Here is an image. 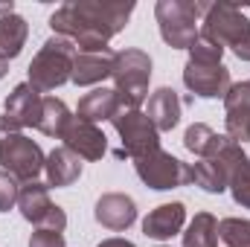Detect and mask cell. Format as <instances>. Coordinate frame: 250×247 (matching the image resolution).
<instances>
[{"mask_svg": "<svg viewBox=\"0 0 250 247\" xmlns=\"http://www.w3.org/2000/svg\"><path fill=\"white\" fill-rule=\"evenodd\" d=\"M134 12L131 0H70L50 15L53 35H64L79 53H105Z\"/></svg>", "mask_w": 250, "mask_h": 247, "instance_id": "1", "label": "cell"}, {"mask_svg": "<svg viewBox=\"0 0 250 247\" xmlns=\"http://www.w3.org/2000/svg\"><path fill=\"white\" fill-rule=\"evenodd\" d=\"M79 56L76 44L64 35H53L44 41V47L35 53V59L29 62V84L38 93H50L56 87H62L64 82H70L73 76V59Z\"/></svg>", "mask_w": 250, "mask_h": 247, "instance_id": "2", "label": "cell"}, {"mask_svg": "<svg viewBox=\"0 0 250 247\" xmlns=\"http://www.w3.org/2000/svg\"><path fill=\"white\" fill-rule=\"evenodd\" d=\"M204 0H157L154 18L160 26V38L172 50H189L198 41V23L204 18Z\"/></svg>", "mask_w": 250, "mask_h": 247, "instance_id": "3", "label": "cell"}, {"mask_svg": "<svg viewBox=\"0 0 250 247\" xmlns=\"http://www.w3.org/2000/svg\"><path fill=\"white\" fill-rule=\"evenodd\" d=\"M198 35L218 44L221 50H236L250 41V21L236 3H207Z\"/></svg>", "mask_w": 250, "mask_h": 247, "instance_id": "4", "label": "cell"}, {"mask_svg": "<svg viewBox=\"0 0 250 247\" xmlns=\"http://www.w3.org/2000/svg\"><path fill=\"white\" fill-rule=\"evenodd\" d=\"M114 90L120 93L123 108H140L148 99V82H151V59L143 50H123L114 62Z\"/></svg>", "mask_w": 250, "mask_h": 247, "instance_id": "5", "label": "cell"}, {"mask_svg": "<svg viewBox=\"0 0 250 247\" xmlns=\"http://www.w3.org/2000/svg\"><path fill=\"white\" fill-rule=\"evenodd\" d=\"M111 123L123 140V148L117 151V157L137 160V157L160 148V131L148 120V114H143L140 108H120Z\"/></svg>", "mask_w": 250, "mask_h": 247, "instance_id": "6", "label": "cell"}, {"mask_svg": "<svg viewBox=\"0 0 250 247\" xmlns=\"http://www.w3.org/2000/svg\"><path fill=\"white\" fill-rule=\"evenodd\" d=\"M134 169H137V178L143 184L148 186V189H157V192L192 184V166L184 163V160H178L175 154L163 151V148L137 157L134 160Z\"/></svg>", "mask_w": 250, "mask_h": 247, "instance_id": "7", "label": "cell"}, {"mask_svg": "<svg viewBox=\"0 0 250 247\" xmlns=\"http://www.w3.org/2000/svg\"><path fill=\"white\" fill-rule=\"evenodd\" d=\"M44 163L47 154L41 151V145L21 131L0 143V169L9 172L18 184H32L44 172Z\"/></svg>", "mask_w": 250, "mask_h": 247, "instance_id": "8", "label": "cell"}, {"mask_svg": "<svg viewBox=\"0 0 250 247\" xmlns=\"http://www.w3.org/2000/svg\"><path fill=\"white\" fill-rule=\"evenodd\" d=\"M18 209H21V215H23L29 224H35L38 230L64 233V227H67V215H64V209L59 204L50 201V186L47 184L32 181V184L21 186Z\"/></svg>", "mask_w": 250, "mask_h": 247, "instance_id": "9", "label": "cell"}, {"mask_svg": "<svg viewBox=\"0 0 250 247\" xmlns=\"http://www.w3.org/2000/svg\"><path fill=\"white\" fill-rule=\"evenodd\" d=\"M248 154H245V148L236 143V140H230L215 157H207V160H198L195 166H192V184L201 186L204 192H209V195H221L224 189H227V181H230V172L245 160Z\"/></svg>", "mask_w": 250, "mask_h": 247, "instance_id": "10", "label": "cell"}, {"mask_svg": "<svg viewBox=\"0 0 250 247\" xmlns=\"http://www.w3.org/2000/svg\"><path fill=\"white\" fill-rule=\"evenodd\" d=\"M184 84L189 87L192 96H201V99H224L227 90L233 87L230 70L224 64H204V62H187Z\"/></svg>", "mask_w": 250, "mask_h": 247, "instance_id": "11", "label": "cell"}, {"mask_svg": "<svg viewBox=\"0 0 250 247\" xmlns=\"http://www.w3.org/2000/svg\"><path fill=\"white\" fill-rule=\"evenodd\" d=\"M62 143L73 154H79L82 160H102L105 151H108V137L102 134V128L93 125V123H84L79 117L70 120Z\"/></svg>", "mask_w": 250, "mask_h": 247, "instance_id": "12", "label": "cell"}, {"mask_svg": "<svg viewBox=\"0 0 250 247\" xmlns=\"http://www.w3.org/2000/svg\"><path fill=\"white\" fill-rule=\"evenodd\" d=\"M3 111L18 128H38L41 123V111H44V96L29 84L21 82L12 87V93L3 102Z\"/></svg>", "mask_w": 250, "mask_h": 247, "instance_id": "13", "label": "cell"}, {"mask_svg": "<svg viewBox=\"0 0 250 247\" xmlns=\"http://www.w3.org/2000/svg\"><path fill=\"white\" fill-rule=\"evenodd\" d=\"M93 218L105 227V230H114V233H123L128 230L134 221H137V204L131 195L125 192H105L96 206H93Z\"/></svg>", "mask_w": 250, "mask_h": 247, "instance_id": "14", "label": "cell"}, {"mask_svg": "<svg viewBox=\"0 0 250 247\" xmlns=\"http://www.w3.org/2000/svg\"><path fill=\"white\" fill-rule=\"evenodd\" d=\"M187 224V206L181 201H172V204H160L154 206L146 218H143V233L148 239H157V242H169L175 239Z\"/></svg>", "mask_w": 250, "mask_h": 247, "instance_id": "15", "label": "cell"}, {"mask_svg": "<svg viewBox=\"0 0 250 247\" xmlns=\"http://www.w3.org/2000/svg\"><path fill=\"white\" fill-rule=\"evenodd\" d=\"M114 62H117L114 50H105V53H79L73 59V76H70V82L79 84V87H93V84L111 79Z\"/></svg>", "mask_w": 250, "mask_h": 247, "instance_id": "16", "label": "cell"}, {"mask_svg": "<svg viewBox=\"0 0 250 247\" xmlns=\"http://www.w3.org/2000/svg\"><path fill=\"white\" fill-rule=\"evenodd\" d=\"M224 123H227V137L242 145V134L250 123V79L233 84L224 96Z\"/></svg>", "mask_w": 250, "mask_h": 247, "instance_id": "17", "label": "cell"}, {"mask_svg": "<svg viewBox=\"0 0 250 247\" xmlns=\"http://www.w3.org/2000/svg\"><path fill=\"white\" fill-rule=\"evenodd\" d=\"M120 108H123V102H120V93L114 87H93L90 93H84L79 99L76 117L96 125V123H105V120H114Z\"/></svg>", "mask_w": 250, "mask_h": 247, "instance_id": "18", "label": "cell"}, {"mask_svg": "<svg viewBox=\"0 0 250 247\" xmlns=\"http://www.w3.org/2000/svg\"><path fill=\"white\" fill-rule=\"evenodd\" d=\"M44 175H47V186H73L82 178V157L73 154L67 145H59L47 154V163H44Z\"/></svg>", "mask_w": 250, "mask_h": 247, "instance_id": "19", "label": "cell"}, {"mask_svg": "<svg viewBox=\"0 0 250 247\" xmlns=\"http://www.w3.org/2000/svg\"><path fill=\"white\" fill-rule=\"evenodd\" d=\"M181 108H184V102H181L178 90H172V87H157L148 96V120L154 123L157 131H172L181 123Z\"/></svg>", "mask_w": 250, "mask_h": 247, "instance_id": "20", "label": "cell"}, {"mask_svg": "<svg viewBox=\"0 0 250 247\" xmlns=\"http://www.w3.org/2000/svg\"><path fill=\"white\" fill-rule=\"evenodd\" d=\"M227 143H230V137H227V134H215V131H212L207 123L189 125L187 134H184V145H187L195 157H201V160L215 157V154H218Z\"/></svg>", "mask_w": 250, "mask_h": 247, "instance_id": "21", "label": "cell"}, {"mask_svg": "<svg viewBox=\"0 0 250 247\" xmlns=\"http://www.w3.org/2000/svg\"><path fill=\"white\" fill-rule=\"evenodd\" d=\"M29 38V23L21 18V15H6L0 18V59L9 62V59H18L23 44Z\"/></svg>", "mask_w": 250, "mask_h": 247, "instance_id": "22", "label": "cell"}, {"mask_svg": "<svg viewBox=\"0 0 250 247\" xmlns=\"http://www.w3.org/2000/svg\"><path fill=\"white\" fill-rule=\"evenodd\" d=\"M184 247H218V218L212 212H198L184 233Z\"/></svg>", "mask_w": 250, "mask_h": 247, "instance_id": "23", "label": "cell"}, {"mask_svg": "<svg viewBox=\"0 0 250 247\" xmlns=\"http://www.w3.org/2000/svg\"><path fill=\"white\" fill-rule=\"evenodd\" d=\"M70 120H73V114H70V108L64 105L62 99L47 96V99H44V111H41L38 131L47 134V137H53V140H62L64 131H67V125H70Z\"/></svg>", "mask_w": 250, "mask_h": 247, "instance_id": "24", "label": "cell"}, {"mask_svg": "<svg viewBox=\"0 0 250 247\" xmlns=\"http://www.w3.org/2000/svg\"><path fill=\"white\" fill-rule=\"evenodd\" d=\"M218 239L227 247H250V221L248 218H221Z\"/></svg>", "mask_w": 250, "mask_h": 247, "instance_id": "25", "label": "cell"}, {"mask_svg": "<svg viewBox=\"0 0 250 247\" xmlns=\"http://www.w3.org/2000/svg\"><path fill=\"white\" fill-rule=\"evenodd\" d=\"M227 189H230L233 201H236L242 209H250V157H245V160L230 172Z\"/></svg>", "mask_w": 250, "mask_h": 247, "instance_id": "26", "label": "cell"}, {"mask_svg": "<svg viewBox=\"0 0 250 247\" xmlns=\"http://www.w3.org/2000/svg\"><path fill=\"white\" fill-rule=\"evenodd\" d=\"M221 56H224V50L218 47V44H212V41H207V38H201L198 35V41L189 47V62H204V64H221Z\"/></svg>", "mask_w": 250, "mask_h": 247, "instance_id": "27", "label": "cell"}, {"mask_svg": "<svg viewBox=\"0 0 250 247\" xmlns=\"http://www.w3.org/2000/svg\"><path fill=\"white\" fill-rule=\"evenodd\" d=\"M18 198H21V184L0 169V212H9L18 206Z\"/></svg>", "mask_w": 250, "mask_h": 247, "instance_id": "28", "label": "cell"}, {"mask_svg": "<svg viewBox=\"0 0 250 247\" xmlns=\"http://www.w3.org/2000/svg\"><path fill=\"white\" fill-rule=\"evenodd\" d=\"M29 247H67V245H64V233H56V230H38V233H32Z\"/></svg>", "mask_w": 250, "mask_h": 247, "instance_id": "29", "label": "cell"}, {"mask_svg": "<svg viewBox=\"0 0 250 247\" xmlns=\"http://www.w3.org/2000/svg\"><path fill=\"white\" fill-rule=\"evenodd\" d=\"M18 131H21V128H18V125L12 123V120H9L6 114L0 117V143H3L6 137H12V134H18Z\"/></svg>", "mask_w": 250, "mask_h": 247, "instance_id": "30", "label": "cell"}, {"mask_svg": "<svg viewBox=\"0 0 250 247\" xmlns=\"http://www.w3.org/2000/svg\"><path fill=\"white\" fill-rule=\"evenodd\" d=\"M96 247H134V242H128V239H105Z\"/></svg>", "mask_w": 250, "mask_h": 247, "instance_id": "31", "label": "cell"}, {"mask_svg": "<svg viewBox=\"0 0 250 247\" xmlns=\"http://www.w3.org/2000/svg\"><path fill=\"white\" fill-rule=\"evenodd\" d=\"M233 53H236V59H242V62H250V41H248V44H242V47H236Z\"/></svg>", "mask_w": 250, "mask_h": 247, "instance_id": "32", "label": "cell"}, {"mask_svg": "<svg viewBox=\"0 0 250 247\" xmlns=\"http://www.w3.org/2000/svg\"><path fill=\"white\" fill-rule=\"evenodd\" d=\"M12 12H15V6H12V3H3V6H0V15H3V18H6V15H12Z\"/></svg>", "mask_w": 250, "mask_h": 247, "instance_id": "33", "label": "cell"}, {"mask_svg": "<svg viewBox=\"0 0 250 247\" xmlns=\"http://www.w3.org/2000/svg\"><path fill=\"white\" fill-rule=\"evenodd\" d=\"M6 73H9V62H3V59H0V79H3Z\"/></svg>", "mask_w": 250, "mask_h": 247, "instance_id": "34", "label": "cell"}, {"mask_svg": "<svg viewBox=\"0 0 250 247\" xmlns=\"http://www.w3.org/2000/svg\"><path fill=\"white\" fill-rule=\"evenodd\" d=\"M242 143H250V123H248V128H245V134H242Z\"/></svg>", "mask_w": 250, "mask_h": 247, "instance_id": "35", "label": "cell"}, {"mask_svg": "<svg viewBox=\"0 0 250 247\" xmlns=\"http://www.w3.org/2000/svg\"><path fill=\"white\" fill-rule=\"evenodd\" d=\"M248 9H250V6H248Z\"/></svg>", "mask_w": 250, "mask_h": 247, "instance_id": "36", "label": "cell"}]
</instances>
